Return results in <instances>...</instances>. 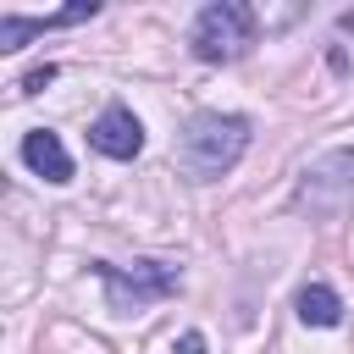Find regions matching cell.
<instances>
[{"instance_id": "cell-5", "label": "cell", "mask_w": 354, "mask_h": 354, "mask_svg": "<svg viewBox=\"0 0 354 354\" xmlns=\"http://www.w3.org/2000/svg\"><path fill=\"white\" fill-rule=\"evenodd\" d=\"M94 11H100L94 0H77V6H61V11H44V17H17V11H6V17H0V50H22L33 33H50V28L88 22Z\"/></svg>"}, {"instance_id": "cell-7", "label": "cell", "mask_w": 354, "mask_h": 354, "mask_svg": "<svg viewBox=\"0 0 354 354\" xmlns=\"http://www.w3.org/2000/svg\"><path fill=\"white\" fill-rule=\"evenodd\" d=\"M299 321L304 326H337L343 321V299L326 282H310V288H299Z\"/></svg>"}, {"instance_id": "cell-4", "label": "cell", "mask_w": 354, "mask_h": 354, "mask_svg": "<svg viewBox=\"0 0 354 354\" xmlns=\"http://www.w3.org/2000/svg\"><path fill=\"white\" fill-rule=\"evenodd\" d=\"M88 144L105 155V160H133L144 149V122L127 111V105H105L88 127Z\"/></svg>"}, {"instance_id": "cell-6", "label": "cell", "mask_w": 354, "mask_h": 354, "mask_svg": "<svg viewBox=\"0 0 354 354\" xmlns=\"http://www.w3.org/2000/svg\"><path fill=\"white\" fill-rule=\"evenodd\" d=\"M22 166L33 177H44V183H72V155H66L61 133H50V127L22 133Z\"/></svg>"}, {"instance_id": "cell-3", "label": "cell", "mask_w": 354, "mask_h": 354, "mask_svg": "<svg viewBox=\"0 0 354 354\" xmlns=\"http://www.w3.org/2000/svg\"><path fill=\"white\" fill-rule=\"evenodd\" d=\"M194 55L199 61H238L254 44V11L243 0H216L194 17Z\"/></svg>"}, {"instance_id": "cell-1", "label": "cell", "mask_w": 354, "mask_h": 354, "mask_svg": "<svg viewBox=\"0 0 354 354\" xmlns=\"http://www.w3.org/2000/svg\"><path fill=\"white\" fill-rule=\"evenodd\" d=\"M243 149H249V116L194 111L188 127L177 133V171L188 183H216L243 160Z\"/></svg>"}, {"instance_id": "cell-2", "label": "cell", "mask_w": 354, "mask_h": 354, "mask_svg": "<svg viewBox=\"0 0 354 354\" xmlns=\"http://www.w3.org/2000/svg\"><path fill=\"white\" fill-rule=\"evenodd\" d=\"M94 277L105 282V304L116 315H133V310H149L155 299L177 293L183 271L166 266V260H133V266H111V260H94Z\"/></svg>"}, {"instance_id": "cell-9", "label": "cell", "mask_w": 354, "mask_h": 354, "mask_svg": "<svg viewBox=\"0 0 354 354\" xmlns=\"http://www.w3.org/2000/svg\"><path fill=\"white\" fill-rule=\"evenodd\" d=\"M50 77H55V66H33V72L22 77V88H28V94H39V88L50 83Z\"/></svg>"}, {"instance_id": "cell-8", "label": "cell", "mask_w": 354, "mask_h": 354, "mask_svg": "<svg viewBox=\"0 0 354 354\" xmlns=\"http://www.w3.org/2000/svg\"><path fill=\"white\" fill-rule=\"evenodd\" d=\"M171 354H205V332H183V337L171 343Z\"/></svg>"}]
</instances>
